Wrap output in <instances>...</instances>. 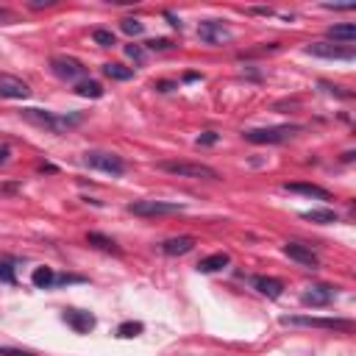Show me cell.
I'll return each mask as SVG.
<instances>
[{
    "label": "cell",
    "instance_id": "1",
    "mask_svg": "<svg viewBox=\"0 0 356 356\" xmlns=\"http://www.w3.org/2000/svg\"><path fill=\"white\" fill-rule=\"evenodd\" d=\"M23 117L28 123L39 125V128L53 131V134H67L70 128L81 125V120H84V114H78V112L76 114H53V112H45V109H25Z\"/></svg>",
    "mask_w": 356,
    "mask_h": 356
},
{
    "label": "cell",
    "instance_id": "2",
    "mask_svg": "<svg viewBox=\"0 0 356 356\" xmlns=\"http://www.w3.org/2000/svg\"><path fill=\"white\" fill-rule=\"evenodd\" d=\"M284 326H304V328H326V331H342L350 334L353 323L342 320V317H312V315H284L281 317Z\"/></svg>",
    "mask_w": 356,
    "mask_h": 356
},
{
    "label": "cell",
    "instance_id": "3",
    "mask_svg": "<svg viewBox=\"0 0 356 356\" xmlns=\"http://www.w3.org/2000/svg\"><path fill=\"white\" fill-rule=\"evenodd\" d=\"M301 125H273V128H253L245 131V139L253 145H281V142H290L295 134H301Z\"/></svg>",
    "mask_w": 356,
    "mask_h": 356
},
{
    "label": "cell",
    "instance_id": "4",
    "mask_svg": "<svg viewBox=\"0 0 356 356\" xmlns=\"http://www.w3.org/2000/svg\"><path fill=\"white\" fill-rule=\"evenodd\" d=\"M165 173L178 176V178H206V181H218L220 173L209 165H198V162H162L159 165Z\"/></svg>",
    "mask_w": 356,
    "mask_h": 356
},
{
    "label": "cell",
    "instance_id": "5",
    "mask_svg": "<svg viewBox=\"0 0 356 356\" xmlns=\"http://www.w3.org/2000/svg\"><path fill=\"white\" fill-rule=\"evenodd\" d=\"M128 211L136 218H162V215H178V211H184V206L167 200H134L128 203Z\"/></svg>",
    "mask_w": 356,
    "mask_h": 356
},
{
    "label": "cell",
    "instance_id": "6",
    "mask_svg": "<svg viewBox=\"0 0 356 356\" xmlns=\"http://www.w3.org/2000/svg\"><path fill=\"white\" fill-rule=\"evenodd\" d=\"M50 70H53V76H59L61 81H84L87 78L84 61H78L73 56H53L50 59Z\"/></svg>",
    "mask_w": 356,
    "mask_h": 356
},
{
    "label": "cell",
    "instance_id": "7",
    "mask_svg": "<svg viewBox=\"0 0 356 356\" xmlns=\"http://www.w3.org/2000/svg\"><path fill=\"white\" fill-rule=\"evenodd\" d=\"M84 162L92 170H101V173H109V176H123L125 173V162L117 154H109V151H90L84 156Z\"/></svg>",
    "mask_w": 356,
    "mask_h": 356
},
{
    "label": "cell",
    "instance_id": "8",
    "mask_svg": "<svg viewBox=\"0 0 356 356\" xmlns=\"http://www.w3.org/2000/svg\"><path fill=\"white\" fill-rule=\"evenodd\" d=\"M198 36H200V42H206V45H223V42H231V39H234L231 31H229L220 20H206V23H200V25H198Z\"/></svg>",
    "mask_w": 356,
    "mask_h": 356
},
{
    "label": "cell",
    "instance_id": "9",
    "mask_svg": "<svg viewBox=\"0 0 356 356\" xmlns=\"http://www.w3.org/2000/svg\"><path fill=\"white\" fill-rule=\"evenodd\" d=\"M334 298H337V287H331V284H315V287H309V290L301 295L304 306H315V309L328 306Z\"/></svg>",
    "mask_w": 356,
    "mask_h": 356
},
{
    "label": "cell",
    "instance_id": "10",
    "mask_svg": "<svg viewBox=\"0 0 356 356\" xmlns=\"http://www.w3.org/2000/svg\"><path fill=\"white\" fill-rule=\"evenodd\" d=\"M31 95V87L17 78V76H0V98H9V101H25Z\"/></svg>",
    "mask_w": 356,
    "mask_h": 356
},
{
    "label": "cell",
    "instance_id": "11",
    "mask_svg": "<svg viewBox=\"0 0 356 356\" xmlns=\"http://www.w3.org/2000/svg\"><path fill=\"white\" fill-rule=\"evenodd\" d=\"M284 253H287L293 262H298V264L309 267V270H317V267H320V259H317V253H315L312 248L301 245V242H287V245H284Z\"/></svg>",
    "mask_w": 356,
    "mask_h": 356
},
{
    "label": "cell",
    "instance_id": "12",
    "mask_svg": "<svg viewBox=\"0 0 356 356\" xmlns=\"http://www.w3.org/2000/svg\"><path fill=\"white\" fill-rule=\"evenodd\" d=\"M306 53L312 56H320V59H353V48H342L337 42H315L306 48Z\"/></svg>",
    "mask_w": 356,
    "mask_h": 356
},
{
    "label": "cell",
    "instance_id": "13",
    "mask_svg": "<svg viewBox=\"0 0 356 356\" xmlns=\"http://www.w3.org/2000/svg\"><path fill=\"white\" fill-rule=\"evenodd\" d=\"M64 323L73 328L76 334H90L95 328V317L90 312H81V309H67L64 312Z\"/></svg>",
    "mask_w": 356,
    "mask_h": 356
},
{
    "label": "cell",
    "instance_id": "14",
    "mask_svg": "<svg viewBox=\"0 0 356 356\" xmlns=\"http://www.w3.org/2000/svg\"><path fill=\"white\" fill-rule=\"evenodd\" d=\"M253 287H256L264 298H270V301H275V298L284 295V284H281L278 278H270V275H256V278H253Z\"/></svg>",
    "mask_w": 356,
    "mask_h": 356
},
{
    "label": "cell",
    "instance_id": "15",
    "mask_svg": "<svg viewBox=\"0 0 356 356\" xmlns=\"http://www.w3.org/2000/svg\"><path fill=\"white\" fill-rule=\"evenodd\" d=\"M192 248H195V237H187V234L162 242V253H167V256H184V253H189Z\"/></svg>",
    "mask_w": 356,
    "mask_h": 356
},
{
    "label": "cell",
    "instance_id": "16",
    "mask_svg": "<svg viewBox=\"0 0 356 356\" xmlns=\"http://www.w3.org/2000/svg\"><path fill=\"white\" fill-rule=\"evenodd\" d=\"M287 192H298V195H306V198H317V200H331V192L317 187V184H284Z\"/></svg>",
    "mask_w": 356,
    "mask_h": 356
},
{
    "label": "cell",
    "instance_id": "17",
    "mask_svg": "<svg viewBox=\"0 0 356 356\" xmlns=\"http://www.w3.org/2000/svg\"><path fill=\"white\" fill-rule=\"evenodd\" d=\"M229 262H231L229 253H211V256H206V259L198 262V270L200 273H218V270L229 267Z\"/></svg>",
    "mask_w": 356,
    "mask_h": 356
},
{
    "label": "cell",
    "instance_id": "18",
    "mask_svg": "<svg viewBox=\"0 0 356 356\" xmlns=\"http://www.w3.org/2000/svg\"><path fill=\"white\" fill-rule=\"evenodd\" d=\"M103 76L112 78V81H131L134 78V70L125 67V64H120V61H109V64H103Z\"/></svg>",
    "mask_w": 356,
    "mask_h": 356
},
{
    "label": "cell",
    "instance_id": "19",
    "mask_svg": "<svg viewBox=\"0 0 356 356\" xmlns=\"http://www.w3.org/2000/svg\"><path fill=\"white\" fill-rule=\"evenodd\" d=\"M304 220L317 223V226H331V223H337V211L334 209H312V211H304Z\"/></svg>",
    "mask_w": 356,
    "mask_h": 356
},
{
    "label": "cell",
    "instance_id": "20",
    "mask_svg": "<svg viewBox=\"0 0 356 356\" xmlns=\"http://www.w3.org/2000/svg\"><path fill=\"white\" fill-rule=\"evenodd\" d=\"M87 242H90V245H95V248H101V251H106V253H117V256H120V248H117V242H114L112 237H106V234L90 231V234H87Z\"/></svg>",
    "mask_w": 356,
    "mask_h": 356
},
{
    "label": "cell",
    "instance_id": "21",
    "mask_svg": "<svg viewBox=\"0 0 356 356\" xmlns=\"http://www.w3.org/2000/svg\"><path fill=\"white\" fill-rule=\"evenodd\" d=\"M31 281H34L36 290H50L53 284H56V273L50 267H36L34 275H31Z\"/></svg>",
    "mask_w": 356,
    "mask_h": 356
},
{
    "label": "cell",
    "instance_id": "22",
    "mask_svg": "<svg viewBox=\"0 0 356 356\" xmlns=\"http://www.w3.org/2000/svg\"><path fill=\"white\" fill-rule=\"evenodd\" d=\"M328 36H331L334 42H353V39H356V25H353V23L331 25V28H328Z\"/></svg>",
    "mask_w": 356,
    "mask_h": 356
},
{
    "label": "cell",
    "instance_id": "23",
    "mask_svg": "<svg viewBox=\"0 0 356 356\" xmlns=\"http://www.w3.org/2000/svg\"><path fill=\"white\" fill-rule=\"evenodd\" d=\"M76 92L81 95V98H103V87L98 84V81H92V78H84V81H78L76 84Z\"/></svg>",
    "mask_w": 356,
    "mask_h": 356
},
{
    "label": "cell",
    "instance_id": "24",
    "mask_svg": "<svg viewBox=\"0 0 356 356\" xmlns=\"http://www.w3.org/2000/svg\"><path fill=\"white\" fill-rule=\"evenodd\" d=\"M142 323H134V320H125V323H120L117 326V337H123V339H134V337H139L142 334Z\"/></svg>",
    "mask_w": 356,
    "mask_h": 356
},
{
    "label": "cell",
    "instance_id": "25",
    "mask_svg": "<svg viewBox=\"0 0 356 356\" xmlns=\"http://www.w3.org/2000/svg\"><path fill=\"white\" fill-rule=\"evenodd\" d=\"M92 39H95L101 48H112V45H117L114 34H112V31H106V28H98V31L92 34Z\"/></svg>",
    "mask_w": 356,
    "mask_h": 356
},
{
    "label": "cell",
    "instance_id": "26",
    "mask_svg": "<svg viewBox=\"0 0 356 356\" xmlns=\"http://www.w3.org/2000/svg\"><path fill=\"white\" fill-rule=\"evenodd\" d=\"M120 28H123V31H125V34H128V36H139V34H142V31H145V25H142V23H139V20H134V17H125V20H123V25H120Z\"/></svg>",
    "mask_w": 356,
    "mask_h": 356
},
{
    "label": "cell",
    "instance_id": "27",
    "mask_svg": "<svg viewBox=\"0 0 356 356\" xmlns=\"http://www.w3.org/2000/svg\"><path fill=\"white\" fill-rule=\"evenodd\" d=\"M0 281H3V284H14V281H17L14 267H12L9 262H0Z\"/></svg>",
    "mask_w": 356,
    "mask_h": 356
},
{
    "label": "cell",
    "instance_id": "28",
    "mask_svg": "<svg viewBox=\"0 0 356 356\" xmlns=\"http://www.w3.org/2000/svg\"><path fill=\"white\" fill-rule=\"evenodd\" d=\"M0 356H36L34 350H25V348H6L0 345Z\"/></svg>",
    "mask_w": 356,
    "mask_h": 356
},
{
    "label": "cell",
    "instance_id": "29",
    "mask_svg": "<svg viewBox=\"0 0 356 356\" xmlns=\"http://www.w3.org/2000/svg\"><path fill=\"white\" fill-rule=\"evenodd\" d=\"M125 56H128V59H134V61L139 64L142 59H145V50H142L139 45H125Z\"/></svg>",
    "mask_w": 356,
    "mask_h": 356
},
{
    "label": "cell",
    "instance_id": "30",
    "mask_svg": "<svg viewBox=\"0 0 356 356\" xmlns=\"http://www.w3.org/2000/svg\"><path fill=\"white\" fill-rule=\"evenodd\" d=\"M218 139H220V134H218V131H206V134H200V136H198V145H215Z\"/></svg>",
    "mask_w": 356,
    "mask_h": 356
},
{
    "label": "cell",
    "instance_id": "31",
    "mask_svg": "<svg viewBox=\"0 0 356 356\" xmlns=\"http://www.w3.org/2000/svg\"><path fill=\"white\" fill-rule=\"evenodd\" d=\"M320 90H326L328 95H337V98H353V95H350V92H345L342 87H331V84H326V81L320 84Z\"/></svg>",
    "mask_w": 356,
    "mask_h": 356
},
{
    "label": "cell",
    "instance_id": "32",
    "mask_svg": "<svg viewBox=\"0 0 356 356\" xmlns=\"http://www.w3.org/2000/svg\"><path fill=\"white\" fill-rule=\"evenodd\" d=\"M148 48H151V50H170V48H173V42H170V39H151V42H148Z\"/></svg>",
    "mask_w": 356,
    "mask_h": 356
},
{
    "label": "cell",
    "instance_id": "33",
    "mask_svg": "<svg viewBox=\"0 0 356 356\" xmlns=\"http://www.w3.org/2000/svg\"><path fill=\"white\" fill-rule=\"evenodd\" d=\"M156 90H159V92H173V90H178V87H176L173 81H159Z\"/></svg>",
    "mask_w": 356,
    "mask_h": 356
},
{
    "label": "cell",
    "instance_id": "34",
    "mask_svg": "<svg viewBox=\"0 0 356 356\" xmlns=\"http://www.w3.org/2000/svg\"><path fill=\"white\" fill-rule=\"evenodd\" d=\"M48 9V6H56V0H34V3H31V9Z\"/></svg>",
    "mask_w": 356,
    "mask_h": 356
},
{
    "label": "cell",
    "instance_id": "35",
    "mask_svg": "<svg viewBox=\"0 0 356 356\" xmlns=\"http://www.w3.org/2000/svg\"><path fill=\"white\" fill-rule=\"evenodd\" d=\"M165 17L170 20V25H173V28H181V20H178L176 14H170V12H165Z\"/></svg>",
    "mask_w": 356,
    "mask_h": 356
},
{
    "label": "cell",
    "instance_id": "36",
    "mask_svg": "<svg viewBox=\"0 0 356 356\" xmlns=\"http://www.w3.org/2000/svg\"><path fill=\"white\" fill-rule=\"evenodd\" d=\"M9 162V148L3 145V148H0V165H6Z\"/></svg>",
    "mask_w": 356,
    "mask_h": 356
},
{
    "label": "cell",
    "instance_id": "37",
    "mask_svg": "<svg viewBox=\"0 0 356 356\" xmlns=\"http://www.w3.org/2000/svg\"><path fill=\"white\" fill-rule=\"evenodd\" d=\"M198 78H200L198 73H187V76H184V81H198Z\"/></svg>",
    "mask_w": 356,
    "mask_h": 356
}]
</instances>
